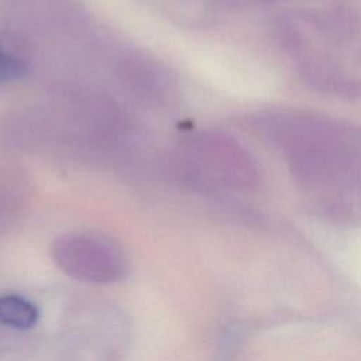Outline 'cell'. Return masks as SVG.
<instances>
[{"instance_id": "obj_2", "label": "cell", "mask_w": 361, "mask_h": 361, "mask_svg": "<svg viewBox=\"0 0 361 361\" xmlns=\"http://www.w3.org/2000/svg\"><path fill=\"white\" fill-rule=\"evenodd\" d=\"M39 319L38 307L20 295L0 296V324L16 329L28 330L37 324Z\"/></svg>"}, {"instance_id": "obj_3", "label": "cell", "mask_w": 361, "mask_h": 361, "mask_svg": "<svg viewBox=\"0 0 361 361\" xmlns=\"http://www.w3.org/2000/svg\"><path fill=\"white\" fill-rule=\"evenodd\" d=\"M230 1L237 6H267V4L275 3L276 0H230Z\"/></svg>"}, {"instance_id": "obj_1", "label": "cell", "mask_w": 361, "mask_h": 361, "mask_svg": "<svg viewBox=\"0 0 361 361\" xmlns=\"http://www.w3.org/2000/svg\"><path fill=\"white\" fill-rule=\"evenodd\" d=\"M52 254L65 272L83 281L109 283L126 272L120 250L96 235H65L54 244Z\"/></svg>"}, {"instance_id": "obj_4", "label": "cell", "mask_w": 361, "mask_h": 361, "mask_svg": "<svg viewBox=\"0 0 361 361\" xmlns=\"http://www.w3.org/2000/svg\"><path fill=\"white\" fill-rule=\"evenodd\" d=\"M1 54H3V52H1V51H0V56H1Z\"/></svg>"}]
</instances>
